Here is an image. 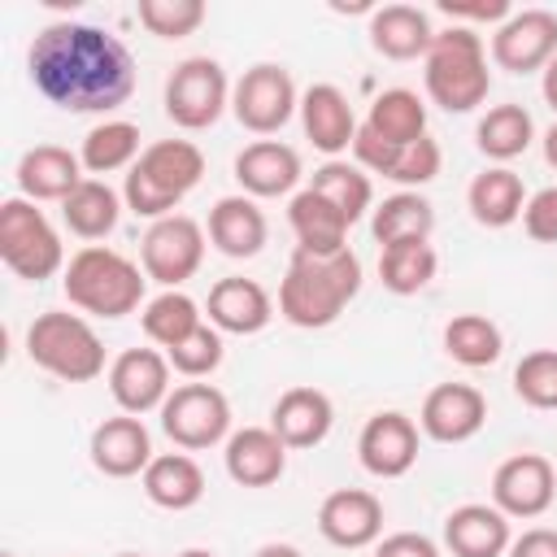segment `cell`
<instances>
[{"label":"cell","instance_id":"6da1fadb","mask_svg":"<svg viewBox=\"0 0 557 557\" xmlns=\"http://www.w3.org/2000/svg\"><path fill=\"white\" fill-rule=\"evenodd\" d=\"M35 91L65 113H113L135 91L131 48L91 22H48L26 48Z\"/></svg>","mask_w":557,"mask_h":557},{"label":"cell","instance_id":"7a4b0ae2","mask_svg":"<svg viewBox=\"0 0 557 557\" xmlns=\"http://www.w3.org/2000/svg\"><path fill=\"white\" fill-rule=\"evenodd\" d=\"M357 292H361V257L352 248L335 257L292 252L287 274L278 283V313L300 331H322L348 309Z\"/></svg>","mask_w":557,"mask_h":557},{"label":"cell","instance_id":"3957f363","mask_svg":"<svg viewBox=\"0 0 557 557\" xmlns=\"http://www.w3.org/2000/svg\"><path fill=\"white\" fill-rule=\"evenodd\" d=\"M61 287H65V300L91 318H126L139 305H148L144 300V287H148L144 265H135L126 252L104 248V244L78 248L65 261Z\"/></svg>","mask_w":557,"mask_h":557},{"label":"cell","instance_id":"277c9868","mask_svg":"<svg viewBox=\"0 0 557 557\" xmlns=\"http://www.w3.org/2000/svg\"><path fill=\"white\" fill-rule=\"evenodd\" d=\"M200 178H205V152L191 139H157L126 170L122 200L131 213L157 222L170 218L187 200V191H196Z\"/></svg>","mask_w":557,"mask_h":557},{"label":"cell","instance_id":"5b68a950","mask_svg":"<svg viewBox=\"0 0 557 557\" xmlns=\"http://www.w3.org/2000/svg\"><path fill=\"white\" fill-rule=\"evenodd\" d=\"M422 83L426 96L444 113H470L487 100L492 91V70H487V44L470 26H448L435 30L431 52L422 57Z\"/></svg>","mask_w":557,"mask_h":557},{"label":"cell","instance_id":"8992f818","mask_svg":"<svg viewBox=\"0 0 557 557\" xmlns=\"http://www.w3.org/2000/svg\"><path fill=\"white\" fill-rule=\"evenodd\" d=\"M26 357L61 383H91L104 374V339L83 313L65 309H44L26 326Z\"/></svg>","mask_w":557,"mask_h":557},{"label":"cell","instance_id":"52a82bcc","mask_svg":"<svg viewBox=\"0 0 557 557\" xmlns=\"http://www.w3.org/2000/svg\"><path fill=\"white\" fill-rule=\"evenodd\" d=\"M0 261L26 283L65 274V244L48 213L26 196H9L0 205Z\"/></svg>","mask_w":557,"mask_h":557},{"label":"cell","instance_id":"ba28073f","mask_svg":"<svg viewBox=\"0 0 557 557\" xmlns=\"http://www.w3.org/2000/svg\"><path fill=\"white\" fill-rule=\"evenodd\" d=\"M231 91L235 83L226 78L222 61L213 57H187L170 70L165 78V117L183 131H209L226 109H231Z\"/></svg>","mask_w":557,"mask_h":557},{"label":"cell","instance_id":"9c48e42d","mask_svg":"<svg viewBox=\"0 0 557 557\" xmlns=\"http://www.w3.org/2000/svg\"><path fill=\"white\" fill-rule=\"evenodd\" d=\"M161 431L183 448V453H200L213 444L231 440V400L222 387L213 383H178L165 405H161Z\"/></svg>","mask_w":557,"mask_h":557},{"label":"cell","instance_id":"30bf717a","mask_svg":"<svg viewBox=\"0 0 557 557\" xmlns=\"http://www.w3.org/2000/svg\"><path fill=\"white\" fill-rule=\"evenodd\" d=\"M231 113L252 135H278L300 113V91L292 83V70L274 61H257L252 70H244L231 91Z\"/></svg>","mask_w":557,"mask_h":557},{"label":"cell","instance_id":"8fae6325","mask_svg":"<svg viewBox=\"0 0 557 557\" xmlns=\"http://www.w3.org/2000/svg\"><path fill=\"white\" fill-rule=\"evenodd\" d=\"M200 261H205V226L187 213L157 218L139 239V265L165 292L183 287L200 270Z\"/></svg>","mask_w":557,"mask_h":557},{"label":"cell","instance_id":"7c38bea8","mask_svg":"<svg viewBox=\"0 0 557 557\" xmlns=\"http://www.w3.org/2000/svg\"><path fill=\"white\" fill-rule=\"evenodd\" d=\"M557 57V13L548 9H513L492 30V61L509 74H544Z\"/></svg>","mask_w":557,"mask_h":557},{"label":"cell","instance_id":"4fadbf2b","mask_svg":"<svg viewBox=\"0 0 557 557\" xmlns=\"http://www.w3.org/2000/svg\"><path fill=\"white\" fill-rule=\"evenodd\" d=\"M557 496V466L544 453H513L492 474V505L505 518H540Z\"/></svg>","mask_w":557,"mask_h":557},{"label":"cell","instance_id":"5bb4252c","mask_svg":"<svg viewBox=\"0 0 557 557\" xmlns=\"http://www.w3.org/2000/svg\"><path fill=\"white\" fill-rule=\"evenodd\" d=\"M174 392L170 383V357L161 348H126L109 361V396L117 400L122 413H161L165 396Z\"/></svg>","mask_w":557,"mask_h":557},{"label":"cell","instance_id":"9a60e30c","mask_svg":"<svg viewBox=\"0 0 557 557\" xmlns=\"http://www.w3.org/2000/svg\"><path fill=\"white\" fill-rule=\"evenodd\" d=\"M487 422V396L474 383H440L418 409V431L435 444H466Z\"/></svg>","mask_w":557,"mask_h":557},{"label":"cell","instance_id":"2e32d148","mask_svg":"<svg viewBox=\"0 0 557 557\" xmlns=\"http://www.w3.org/2000/svg\"><path fill=\"white\" fill-rule=\"evenodd\" d=\"M357 461L374 479H400L418 461V422L400 409H379L357 435Z\"/></svg>","mask_w":557,"mask_h":557},{"label":"cell","instance_id":"e0dca14e","mask_svg":"<svg viewBox=\"0 0 557 557\" xmlns=\"http://www.w3.org/2000/svg\"><path fill=\"white\" fill-rule=\"evenodd\" d=\"M318 531L335 548H370L383 540V500L366 487H335L318 505Z\"/></svg>","mask_w":557,"mask_h":557},{"label":"cell","instance_id":"ac0fdd59","mask_svg":"<svg viewBox=\"0 0 557 557\" xmlns=\"http://www.w3.org/2000/svg\"><path fill=\"white\" fill-rule=\"evenodd\" d=\"M87 457L104 479H131V474H144L157 453H152V435H148L144 418L113 413V418L96 422V431L87 440Z\"/></svg>","mask_w":557,"mask_h":557},{"label":"cell","instance_id":"d6986e66","mask_svg":"<svg viewBox=\"0 0 557 557\" xmlns=\"http://www.w3.org/2000/svg\"><path fill=\"white\" fill-rule=\"evenodd\" d=\"M305 165L300 152L283 139H252L239 148L235 157V183L244 187V196L252 200H270V196H296Z\"/></svg>","mask_w":557,"mask_h":557},{"label":"cell","instance_id":"ffe728a7","mask_svg":"<svg viewBox=\"0 0 557 557\" xmlns=\"http://www.w3.org/2000/svg\"><path fill=\"white\" fill-rule=\"evenodd\" d=\"M300 126H305V139H309L326 161H335L339 152L352 148L361 122H357L348 96H344L335 83H313V87L300 91Z\"/></svg>","mask_w":557,"mask_h":557},{"label":"cell","instance_id":"44dd1931","mask_svg":"<svg viewBox=\"0 0 557 557\" xmlns=\"http://www.w3.org/2000/svg\"><path fill=\"white\" fill-rule=\"evenodd\" d=\"M13 178H17V196H26V200H35V205H39V200L65 205L70 191H74L87 174H83L78 152L61 148V144H35V148H26V152L17 157Z\"/></svg>","mask_w":557,"mask_h":557},{"label":"cell","instance_id":"7402d4cb","mask_svg":"<svg viewBox=\"0 0 557 557\" xmlns=\"http://www.w3.org/2000/svg\"><path fill=\"white\" fill-rule=\"evenodd\" d=\"M205 313H209V322H213L222 335H257V331L270 326L274 300H270V292H265L257 278L231 274V278H218V283L209 287Z\"/></svg>","mask_w":557,"mask_h":557},{"label":"cell","instance_id":"603a6c76","mask_svg":"<svg viewBox=\"0 0 557 557\" xmlns=\"http://www.w3.org/2000/svg\"><path fill=\"white\" fill-rule=\"evenodd\" d=\"M287 444L270 431V426H239L231 431V440L222 444V461H226V474L239 483V487H270L283 479L287 470Z\"/></svg>","mask_w":557,"mask_h":557},{"label":"cell","instance_id":"cb8c5ba5","mask_svg":"<svg viewBox=\"0 0 557 557\" xmlns=\"http://www.w3.org/2000/svg\"><path fill=\"white\" fill-rule=\"evenodd\" d=\"M335 426V405L318 387H287L270 409V431L287 448H318Z\"/></svg>","mask_w":557,"mask_h":557},{"label":"cell","instance_id":"d4e9b609","mask_svg":"<svg viewBox=\"0 0 557 557\" xmlns=\"http://www.w3.org/2000/svg\"><path fill=\"white\" fill-rule=\"evenodd\" d=\"M270 239V222L261 213V205L252 196H222L213 200L209 209V244L222 252V257H235V261H248L265 248Z\"/></svg>","mask_w":557,"mask_h":557},{"label":"cell","instance_id":"484cf974","mask_svg":"<svg viewBox=\"0 0 557 557\" xmlns=\"http://www.w3.org/2000/svg\"><path fill=\"white\" fill-rule=\"evenodd\" d=\"M509 544H513V531L496 505L470 500L444 518V548L453 557H505Z\"/></svg>","mask_w":557,"mask_h":557},{"label":"cell","instance_id":"4316f807","mask_svg":"<svg viewBox=\"0 0 557 557\" xmlns=\"http://www.w3.org/2000/svg\"><path fill=\"white\" fill-rule=\"evenodd\" d=\"M366 35H370V48L379 57H387V61H418L435 44L431 17L418 4H383V9H370Z\"/></svg>","mask_w":557,"mask_h":557},{"label":"cell","instance_id":"83f0119b","mask_svg":"<svg viewBox=\"0 0 557 557\" xmlns=\"http://www.w3.org/2000/svg\"><path fill=\"white\" fill-rule=\"evenodd\" d=\"M287 222H292V235H296V252L335 257V252L348 248V218L326 196H318L313 187H300L292 196Z\"/></svg>","mask_w":557,"mask_h":557},{"label":"cell","instance_id":"f1b7e54d","mask_svg":"<svg viewBox=\"0 0 557 557\" xmlns=\"http://www.w3.org/2000/svg\"><path fill=\"white\" fill-rule=\"evenodd\" d=\"M139 483H144V496L170 513L196 509L205 500V470L191 453H157L139 474Z\"/></svg>","mask_w":557,"mask_h":557},{"label":"cell","instance_id":"f546056e","mask_svg":"<svg viewBox=\"0 0 557 557\" xmlns=\"http://www.w3.org/2000/svg\"><path fill=\"white\" fill-rule=\"evenodd\" d=\"M466 205H470V218H474L479 226L500 231V226H513V222L522 218V209H527V187H522V178H518L509 165H487L483 174L470 178Z\"/></svg>","mask_w":557,"mask_h":557},{"label":"cell","instance_id":"4dcf8cb0","mask_svg":"<svg viewBox=\"0 0 557 557\" xmlns=\"http://www.w3.org/2000/svg\"><path fill=\"white\" fill-rule=\"evenodd\" d=\"M361 131H370L374 139H383L392 148H405V144H413V139L426 135V104L409 87H387V91L374 96Z\"/></svg>","mask_w":557,"mask_h":557},{"label":"cell","instance_id":"1f68e13d","mask_svg":"<svg viewBox=\"0 0 557 557\" xmlns=\"http://www.w3.org/2000/svg\"><path fill=\"white\" fill-rule=\"evenodd\" d=\"M117 218H122V196L104 183V178H83L70 200L61 205V222L78 235V239H104L117 231Z\"/></svg>","mask_w":557,"mask_h":557},{"label":"cell","instance_id":"d6a6232c","mask_svg":"<svg viewBox=\"0 0 557 557\" xmlns=\"http://www.w3.org/2000/svg\"><path fill=\"white\" fill-rule=\"evenodd\" d=\"M431 231H435V205L422 191H392L370 213V235L379 248L400 239H431Z\"/></svg>","mask_w":557,"mask_h":557},{"label":"cell","instance_id":"836d02e7","mask_svg":"<svg viewBox=\"0 0 557 557\" xmlns=\"http://www.w3.org/2000/svg\"><path fill=\"white\" fill-rule=\"evenodd\" d=\"M139 126L126 122V117H104L96 122L87 135H83V148H78V161L83 170L96 178V174H113V170H131L139 161Z\"/></svg>","mask_w":557,"mask_h":557},{"label":"cell","instance_id":"e575fe53","mask_svg":"<svg viewBox=\"0 0 557 557\" xmlns=\"http://www.w3.org/2000/svg\"><path fill=\"white\" fill-rule=\"evenodd\" d=\"M531 139H535V122H531V113H527L522 104H513V100H509V104H492V109L479 117V126H474L479 152H483L487 161H496V165L522 157V152L531 148Z\"/></svg>","mask_w":557,"mask_h":557},{"label":"cell","instance_id":"d590c367","mask_svg":"<svg viewBox=\"0 0 557 557\" xmlns=\"http://www.w3.org/2000/svg\"><path fill=\"white\" fill-rule=\"evenodd\" d=\"M309 187H313L318 196H326V200L348 218V226L361 222L366 213H374V183H370V174H366L357 161H344V157L322 161V165L313 170Z\"/></svg>","mask_w":557,"mask_h":557},{"label":"cell","instance_id":"8d00e7d4","mask_svg":"<svg viewBox=\"0 0 557 557\" xmlns=\"http://www.w3.org/2000/svg\"><path fill=\"white\" fill-rule=\"evenodd\" d=\"M444 352L466 370H483L500 361L505 335L487 313H453L444 322Z\"/></svg>","mask_w":557,"mask_h":557},{"label":"cell","instance_id":"74e56055","mask_svg":"<svg viewBox=\"0 0 557 557\" xmlns=\"http://www.w3.org/2000/svg\"><path fill=\"white\" fill-rule=\"evenodd\" d=\"M440 270V257L431 239H400L379 248V278L392 296H418Z\"/></svg>","mask_w":557,"mask_h":557},{"label":"cell","instance_id":"f35d334b","mask_svg":"<svg viewBox=\"0 0 557 557\" xmlns=\"http://www.w3.org/2000/svg\"><path fill=\"white\" fill-rule=\"evenodd\" d=\"M200 322H205L200 305H196L187 292H178V287L152 296V300L139 309V326H144V335H148L157 348H165V352H170L174 344H183Z\"/></svg>","mask_w":557,"mask_h":557},{"label":"cell","instance_id":"ab89813d","mask_svg":"<svg viewBox=\"0 0 557 557\" xmlns=\"http://www.w3.org/2000/svg\"><path fill=\"white\" fill-rule=\"evenodd\" d=\"M135 13H139V26L157 39H187L209 17L200 0H139Z\"/></svg>","mask_w":557,"mask_h":557},{"label":"cell","instance_id":"60d3db41","mask_svg":"<svg viewBox=\"0 0 557 557\" xmlns=\"http://www.w3.org/2000/svg\"><path fill=\"white\" fill-rule=\"evenodd\" d=\"M222 352H226V348H222V331L205 318V322H200L183 344H174L165 357H170V370L191 383V379H209V374L222 366Z\"/></svg>","mask_w":557,"mask_h":557},{"label":"cell","instance_id":"b9f144b4","mask_svg":"<svg viewBox=\"0 0 557 557\" xmlns=\"http://www.w3.org/2000/svg\"><path fill=\"white\" fill-rule=\"evenodd\" d=\"M513 392L531 409H557V348H535L513 366Z\"/></svg>","mask_w":557,"mask_h":557},{"label":"cell","instance_id":"7bdbcfd3","mask_svg":"<svg viewBox=\"0 0 557 557\" xmlns=\"http://www.w3.org/2000/svg\"><path fill=\"white\" fill-rule=\"evenodd\" d=\"M440 165H444V148L431 135H422V139H413V144L400 148V157L387 170V178L400 183V191H418V187H426L440 174Z\"/></svg>","mask_w":557,"mask_h":557},{"label":"cell","instance_id":"ee69618b","mask_svg":"<svg viewBox=\"0 0 557 557\" xmlns=\"http://www.w3.org/2000/svg\"><path fill=\"white\" fill-rule=\"evenodd\" d=\"M522 231H527L535 244H557V187H544V191L527 196Z\"/></svg>","mask_w":557,"mask_h":557},{"label":"cell","instance_id":"f6af8a7d","mask_svg":"<svg viewBox=\"0 0 557 557\" xmlns=\"http://www.w3.org/2000/svg\"><path fill=\"white\" fill-rule=\"evenodd\" d=\"M374 557H440V544L422 531H392L374 544Z\"/></svg>","mask_w":557,"mask_h":557},{"label":"cell","instance_id":"bcb514c9","mask_svg":"<svg viewBox=\"0 0 557 557\" xmlns=\"http://www.w3.org/2000/svg\"><path fill=\"white\" fill-rule=\"evenodd\" d=\"M440 13L453 17V22H505L513 9L505 0H483V4H457V0H440Z\"/></svg>","mask_w":557,"mask_h":557},{"label":"cell","instance_id":"7dc6e473","mask_svg":"<svg viewBox=\"0 0 557 557\" xmlns=\"http://www.w3.org/2000/svg\"><path fill=\"white\" fill-rule=\"evenodd\" d=\"M505 557H557V531L553 527H531V531L513 535Z\"/></svg>","mask_w":557,"mask_h":557},{"label":"cell","instance_id":"c3c4849f","mask_svg":"<svg viewBox=\"0 0 557 557\" xmlns=\"http://www.w3.org/2000/svg\"><path fill=\"white\" fill-rule=\"evenodd\" d=\"M540 91H544V100H548L553 113H557V57L544 65V74H540Z\"/></svg>","mask_w":557,"mask_h":557},{"label":"cell","instance_id":"681fc988","mask_svg":"<svg viewBox=\"0 0 557 557\" xmlns=\"http://www.w3.org/2000/svg\"><path fill=\"white\" fill-rule=\"evenodd\" d=\"M252 557H305L296 544H278V540H270V544H261Z\"/></svg>","mask_w":557,"mask_h":557},{"label":"cell","instance_id":"f907efd6","mask_svg":"<svg viewBox=\"0 0 557 557\" xmlns=\"http://www.w3.org/2000/svg\"><path fill=\"white\" fill-rule=\"evenodd\" d=\"M544 161H548V165L557 170V122H553V126L544 131Z\"/></svg>","mask_w":557,"mask_h":557},{"label":"cell","instance_id":"816d5d0a","mask_svg":"<svg viewBox=\"0 0 557 557\" xmlns=\"http://www.w3.org/2000/svg\"><path fill=\"white\" fill-rule=\"evenodd\" d=\"M178 557H218V553H213V548H183Z\"/></svg>","mask_w":557,"mask_h":557},{"label":"cell","instance_id":"f5cc1de1","mask_svg":"<svg viewBox=\"0 0 557 557\" xmlns=\"http://www.w3.org/2000/svg\"><path fill=\"white\" fill-rule=\"evenodd\" d=\"M0 557H17V553H13V548H4V553H0Z\"/></svg>","mask_w":557,"mask_h":557},{"label":"cell","instance_id":"db71d44e","mask_svg":"<svg viewBox=\"0 0 557 557\" xmlns=\"http://www.w3.org/2000/svg\"><path fill=\"white\" fill-rule=\"evenodd\" d=\"M117 557H144V553H117Z\"/></svg>","mask_w":557,"mask_h":557}]
</instances>
